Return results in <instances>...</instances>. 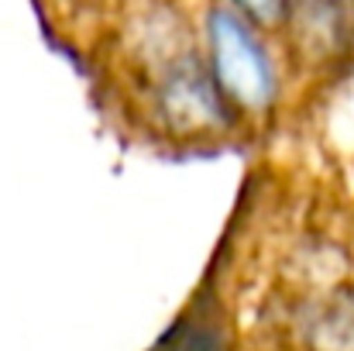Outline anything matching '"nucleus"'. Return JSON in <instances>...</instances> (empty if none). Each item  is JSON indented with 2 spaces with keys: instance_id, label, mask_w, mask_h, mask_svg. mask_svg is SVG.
<instances>
[{
  "instance_id": "nucleus-3",
  "label": "nucleus",
  "mask_w": 354,
  "mask_h": 351,
  "mask_svg": "<svg viewBox=\"0 0 354 351\" xmlns=\"http://www.w3.org/2000/svg\"><path fill=\"white\" fill-rule=\"evenodd\" d=\"M275 35L296 83H334L354 69V0H286Z\"/></svg>"
},
{
  "instance_id": "nucleus-1",
  "label": "nucleus",
  "mask_w": 354,
  "mask_h": 351,
  "mask_svg": "<svg viewBox=\"0 0 354 351\" xmlns=\"http://www.w3.org/2000/svg\"><path fill=\"white\" fill-rule=\"evenodd\" d=\"M193 10L200 59L241 134L268 131L296 83L279 35L258 28L224 0H200Z\"/></svg>"
},
{
  "instance_id": "nucleus-2",
  "label": "nucleus",
  "mask_w": 354,
  "mask_h": 351,
  "mask_svg": "<svg viewBox=\"0 0 354 351\" xmlns=\"http://www.w3.org/2000/svg\"><path fill=\"white\" fill-rule=\"evenodd\" d=\"M127 114L134 117L151 138L172 145H217L241 134L221 93L214 90L207 66L200 59V45L151 76L120 90Z\"/></svg>"
},
{
  "instance_id": "nucleus-4",
  "label": "nucleus",
  "mask_w": 354,
  "mask_h": 351,
  "mask_svg": "<svg viewBox=\"0 0 354 351\" xmlns=\"http://www.w3.org/2000/svg\"><path fill=\"white\" fill-rule=\"evenodd\" d=\"M227 7H234L237 14H244L248 21H254L258 28L265 31H279V21H282V10H286V0H224Z\"/></svg>"
},
{
  "instance_id": "nucleus-5",
  "label": "nucleus",
  "mask_w": 354,
  "mask_h": 351,
  "mask_svg": "<svg viewBox=\"0 0 354 351\" xmlns=\"http://www.w3.org/2000/svg\"><path fill=\"white\" fill-rule=\"evenodd\" d=\"M348 234H351V244L348 248H351V255H354V214H351V224H348Z\"/></svg>"
}]
</instances>
